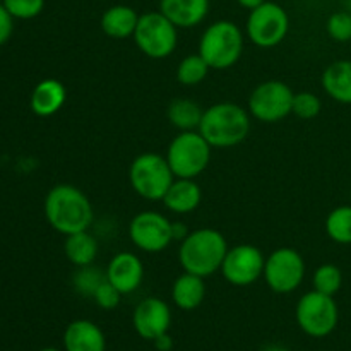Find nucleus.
Returning a JSON list of instances; mask_svg holds the SVG:
<instances>
[{
	"mask_svg": "<svg viewBox=\"0 0 351 351\" xmlns=\"http://www.w3.org/2000/svg\"><path fill=\"white\" fill-rule=\"evenodd\" d=\"M45 216L51 228L67 237L89 230L95 211L81 189L60 184L51 187L45 197Z\"/></svg>",
	"mask_w": 351,
	"mask_h": 351,
	"instance_id": "1",
	"label": "nucleus"
},
{
	"mask_svg": "<svg viewBox=\"0 0 351 351\" xmlns=\"http://www.w3.org/2000/svg\"><path fill=\"white\" fill-rule=\"evenodd\" d=\"M250 130V119L245 108L237 103H216L202 113L197 132L211 147L226 149L245 141Z\"/></svg>",
	"mask_w": 351,
	"mask_h": 351,
	"instance_id": "2",
	"label": "nucleus"
},
{
	"mask_svg": "<svg viewBox=\"0 0 351 351\" xmlns=\"http://www.w3.org/2000/svg\"><path fill=\"white\" fill-rule=\"evenodd\" d=\"M226 252L228 243L218 230L199 228L189 233L180 242L178 261L185 273L208 278L221 269Z\"/></svg>",
	"mask_w": 351,
	"mask_h": 351,
	"instance_id": "3",
	"label": "nucleus"
},
{
	"mask_svg": "<svg viewBox=\"0 0 351 351\" xmlns=\"http://www.w3.org/2000/svg\"><path fill=\"white\" fill-rule=\"evenodd\" d=\"M243 51V33L232 21H216L206 27L199 41V55L209 69L226 71L240 60Z\"/></svg>",
	"mask_w": 351,
	"mask_h": 351,
	"instance_id": "4",
	"label": "nucleus"
},
{
	"mask_svg": "<svg viewBox=\"0 0 351 351\" xmlns=\"http://www.w3.org/2000/svg\"><path fill=\"white\" fill-rule=\"evenodd\" d=\"M129 180L134 192L147 201H163L175 175L167 156L158 153H144L134 158L129 168Z\"/></svg>",
	"mask_w": 351,
	"mask_h": 351,
	"instance_id": "5",
	"label": "nucleus"
},
{
	"mask_svg": "<svg viewBox=\"0 0 351 351\" xmlns=\"http://www.w3.org/2000/svg\"><path fill=\"white\" fill-rule=\"evenodd\" d=\"M208 141L197 130H185L173 137L167 151V161L175 178H195L211 161Z\"/></svg>",
	"mask_w": 351,
	"mask_h": 351,
	"instance_id": "6",
	"label": "nucleus"
},
{
	"mask_svg": "<svg viewBox=\"0 0 351 351\" xmlns=\"http://www.w3.org/2000/svg\"><path fill=\"white\" fill-rule=\"evenodd\" d=\"M134 41L137 48L149 58H167L177 48L178 27L167 16L154 10L139 16Z\"/></svg>",
	"mask_w": 351,
	"mask_h": 351,
	"instance_id": "7",
	"label": "nucleus"
},
{
	"mask_svg": "<svg viewBox=\"0 0 351 351\" xmlns=\"http://www.w3.org/2000/svg\"><path fill=\"white\" fill-rule=\"evenodd\" d=\"M297 324L305 335L312 338H326L338 326L339 312L335 298L312 290L298 300Z\"/></svg>",
	"mask_w": 351,
	"mask_h": 351,
	"instance_id": "8",
	"label": "nucleus"
},
{
	"mask_svg": "<svg viewBox=\"0 0 351 351\" xmlns=\"http://www.w3.org/2000/svg\"><path fill=\"white\" fill-rule=\"evenodd\" d=\"M290 29V17L287 10L276 2H264L250 10L247 19V36L261 48H273L287 38Z\"/></svg>",
	"mask_w": 351,
	"mask_h": 351,
	"instance_id": "9",
	"label": "nucleus"
},
{
	"mask_svg": "<svg viewBox=\"0 0 351 351\" xmlns=\"http://www.w3.org/2000/svg\"><path fill=\"white\" fill-rule=\"evenodd\" d=\"M264 280L274 293H291L305 278V261L290 247L276 249L264 263Z\"/></svg>",
	"mask_w": 351,
	"mask_h": 351,
	"instance_id": "10",
	"label": "nucleus"
},
{
	"mask_svg": "<svg viewBox=\"0 0 351 351\" xmlns=\"http://www.w3.org/2000/svg\"><path fill=\"white\" fill-rule=\"evenodd\" d=\"M295 93L283 81L261 82L249 98V110L254 119L264 123H276L291 115Z\"/></svg>",
	"mask_w": 351,
	"mask_h": 351,
	"instance_id": "11",
	"label": "nucleus"
},
{
	"mask_svg": "<svg viewBox=\"0 0 351 351\" xmlns=\"http://www.w3.org/2000/svg\"><path fill=\"white\" fill-rule=\"evenodd\" d=\"M129 237L144 252H161L173 242V223L158 211H143L130 221Z\"/></svg>",
	"mask_w": 351,
	"mask_h": 351,
	"instance_id": "12",
	"label": "nucleus"
},
{
	"mask_svg": "<svg viewBox=\"0 0 351 351\" xmlns=\"http://www.w3.org/2000/svg\"><path fill=\"white\" fill-rule=\"evenodd\" d=\"M264 263L266 259L256 245L240 243L228 249L219 271L233 287H250L264 274Z\"/></svg>",
	"mask_w": 351,
	"mask_h": 351,
	"instance_id": "13",
	"label": "nucleus"
},
{
	"mask_svg": "<svg viewBox=\"0 0 351 351\" xmlns=\"http://www.w3.org/2000/svg\"><path fill=\"white\" fill-rule=\"evenodd\" d=\"M132 324L137 335L147 341L168 332L171 324V311L167 302L158 297L144 298L137 304L132 315Z\"/></svg>",
	"mask_w": 351,
	"mask_h": 351,
	"instance_id": "14",
	"label": "nucleus"
},
{
	"mask_svg": "<svg viewBox=\"0 0 351 351\" xmlns=\"http://www.w3.org/2000/svg\"><path fill=\"white\" fill-rule=\"evenodd\" d=\"M105 276L122 295L132 293L143 283V261L132 252L115 254L108 263Z\"/></svg>",
	"mask_w": 351,
	"mask_h": 351,
	"instance_id": "15",
	"label": "nucleus"
},
{
	"mask_svg": "<svg viewBox=\"0 0 351 351\" xmlns=\"http://www.w3.org/2000/svg\"><path fill=\"white\" fill-rule=\"evenodd\" d=\"M65 351H105L106 338L99 326L88 319H77L65 328Z\"/></svg>",
	"mask_w": 351,
	"mask_h": 351,
	"instance_id": "16",
	"label": "nucleus"
},
{
	"mask_svg": "<svg viewBox=\"0 0 351 351\" xmlns=\"http://www.w3.org/2000/svg\"><path fill=\"white\" fill-rule=\"evenodd\" d=\"M209 0H160V12L177 27H195L204 21Z\"/></svg>",
	"mask_w": 351,
	"mask_h": 351,
	"instance_id": "17",
	"label": "nucleus"
},
{
	"mask_svg": "<svg viewBox=\"0 0 351 351\" xmlns=\"http://www.w3.org/2000/svg\"><path fill=\"white\" fill-rule=\"evenodd\" d=\"M202 191L194 178H175L163 197V204L175 215H187L199 208Z\"/></svg>",
	"mask_w": 351,
	"mask_h": 351,
	"instance_id": "18",
	"label": "nucleus"
},
{
	"mask_svg": "<svg viewBox=\"0 0 351 351\" xmlns=\"http://www.w3.org/2000/svg\"><path fill=\"white\" fill-rule=\"evenodd\" d=\"M67 89L57 79H43L31 93V110L38 117H51L64 106Z\"/></svg>",
	"mask_w": 351,
	"mask_h": 351,
	"instance_id": "19",
	"label": "nucleus"
},
{
	"mask_svg": "<svg viewBox=\"0 0 351 351\" xmlns=\"http://www.w3.org/2000/svg\"><path fill=\"white\" fill-rule=\"evenodd\" d=\"M137 23H139V14L129 5H113L106 9L101 16V29L103 33L113 40H125L134 36Z\"/></svg>",
	"mask_w": 351,
	"mask_h": 351,
	"instance_id": "20",
	"label": "nucleus"
},
{
	"mask_svg": "<svg viewBox=\"0 0 351 351\" xmlns=\"http://www.w3.org/2000/svg\"><path fill=\"white\" fill-rule=\"evenodd\" d=\"M206 285L204 278L192 273H184L173 281L171 300L182 311H194L204 302Z\"/></svg>",
	"mask_w": 351,
	"mask_h": 351,
	"instance_id": "21",
	"label": "nucleus"
},
{
	"mask_svg": "<svg viewBox=\"0 0 351 351\" xmlns=\"http://www.w3.org/2000/svg\"><path fill=\"white\" fill-rule=\"evenodd\" d=\"M322 89L339 103L351 105V60L332 62L322 72Z\"/></svg>",
	"mask_w": 351,
	"mask_h": 351,
	"instance_id": "22",
	"label": "nucleus"
},
{
	"mask_svg": "<svg viewBox=\"0 0 351 351\" xmlns=\"http://www.w3.org/2000/svg\"><path fill=\"white\" fill-rule=\"evenodd\" d=\"M65 256L74 266L84 267L91 266L98 256V242L95 237L86 230V232L72 233L65 239Z\"/></svg>",
	"mask_w": 351,
	"mask_h": 351,
	"instance_id": "23",
	"label": "nucleus"
},
{
	"mask_svg": "<svg viewBox=\"0 0 351 351\" xmlns=\"http://www.w3.org/2000/svg\"><path fill=\"white\" fill-rule=\"evenodd\" d=\"M168 120L173 127H177L180 132L185 130L199 129V123L202 119V110L194 99L177 98L168 105Z\"/></svg>",
	"mask_w": 351,
	"mask_h": 351,
	"instance_id": "24",
	"label": "nucleus"
},
{
	"mask_svg": "<svg viewBox=\"0 0 351 351\" xmlns=\"http://www.w3.org/2000/svg\"><path fill=\"white\" fill-rule=\"evenodd\" d=\"M326 233L336 243H351V206H339L326 219Z\"/></svg>",
	"mask_w": 351,
	"mask_h": 351,
	"instance_id": "25",
	"label": "nucleus"
},
{
	"mask_svg": "<svg viewBox=\"0 0 351 351\" xmlns=\"http://www.w3.org/2000/svg\"><path fill=\"white\" fill-rule=\"evenodd\" d=\"M209 65L199 53L187 55L177 67V81L184 86H197L206 79Z\"/></svg>",
	"mask_w": 351,
	"mask_h": 351,
	"instance_id": "26",
	"label": "nucleus"
},
{
	"mask_svg": "<svg viewBox=\"0 0 351 351\" xmlns=\"http://www.w3.org/2000/svg\"><path fill=\"white\" fill-rule=\"evenodd\" d=\"M343 285V273L335 264H322L314 273V290L335 297Z\"/></svg>",
	"mask_w": 351,
	"mask_h": 351,
	"instance_id": "27",
	"label": "nucleus"
},
{
	"mask_svg": "<svg viewBox=\"0 0 351 351\" xmlns=\"http://www.w3.org/2000/svg\"><path fill=\"white\" fill-rule=\"evenodd\" d=\"M322 103L317 95L311 91L295 93L293 96V106H291V113L300 120H312L321 113Z\"/></svg>",
	"mask_w": 351,
	"mask_h": 351,
	"instance_id": "28",
	"label": "nucleus"
},
{
	"mask_svg": "<svg viewBox=\"0 0 351 351\" xmlns=\"http://www.w3.org/2000/svg\"><path fill=\"white\" fill-rule=\"evenodd\" d=\"M105 280L106 276H103V274L99 273V269H95V267L91 266L79 267V271L74 276V288L77 293L93 298L96 288H98Z\"/></svg>",
	"mask_w": 351,
	"mask_h": 351,
	"instance_id": "29",
	"label": "nucleus"
},
{
	"mask_svg": "<svg viewBox=\"0 0 351 351\" xmlns=\"http://www.w3.org/2000/svg\"><path fill=\"white\" fill-rule=\"evenodd\" d=\"M326 29L335 41H339V43L351 41V12L338 10V12L331 14L328 24H326Z\"/></svg>",
	"mask_w": 351,
	"mask_h": 351,
	"instance_id": "30",
	"label": "nucleus"
},
{
	"mask_svg": "<svg viewBox=\"0 0 351 351\" xmlns=\"http://www.w3.org/2000/svg\"><path fill=\"white\" fill-rule=\"evenodd\" d=\"M2 5L16 19H33L41 14L45 0H3Z\"/></svg>",
	"mask_w": 351,
	"mask_h": 351,
	"instance_id": "31",
	"label": "nucleus"
},
{
	"mask_svg": "<svg viewBox=\"0 0 351 351\" xmlns=\"http://www.w3.org/2000/svg\"><path fill=\"white\" fill-rule=\"evenodd\" d=\"M93 300L98 304V307L105 308V311H113V308L119 307L120 300H122V293L108 280H105L96 288Z\"/></svg>",
	"mask_w": 351,
	"mask_h": 351,
	"instance_id": "32",
	"label": "nucleus"
},
{
	"mask_svg": "<svg viewBox=\"0 0 351 351\" xmlns=\"http://www.w3.org/2000/svg\"><path fill=\"white\" fill-rule=\"evenodd\" d=\"M14 17L7 12V9L3 5H0V47L5 45L9 41L10 34H12Z\"/></svg>",
	"mask_w": 351,
	"mask_h": 351,
	"instance_id": "33",
	"label": "nucleus"
},
{
	"mask_svg": "<svg viewBox=\"0 0 351 351\" xmlns=\"http://www.w3.org/2000/svg\"><path fill=\"white\" fill-rule=\"evenodd\" d=\"M153 343H154V348H156L158 351H170L171 348H173V339H171V336L168 335V332L158 336Z\"/></svg>",
	"mask_w": 351,
	"mask_h": 351,
	"instance_id": "34",
	"label": "nucleus"
},
{
	"mask_svg": "<svg viewBox=\"0 0 351 351\" xmlns=\"http://www.w3.org/2000/svg\"><path fill=\"white\" fill-rule=\"evenodd\" d=\"M189 230H187V226L184 225V223L182 221H177V223H173V240H184L185 237L189 235Z\"/></svg>",
	"mask_w": 351,
	"mask_h": 351,
	"instance_id": "35",
	"label": "nucleus"
},
{
	"mask_svg": "<svg viewBox=\"0 0 351 351\" xmlns=\"http://www.w3.org/2000/svg\"><path fill=\"white\" fill-rule=\"evenodd\" d=\"M237 2H239L240 5L243 7V9L254 10V9H256V7L263 5V3L266 2V0H237Z\"/></svg>",
	"mask_w": 351,
	"mask_h": 351,
	"instance_id": "36",
	"label": "nucleus"
},
{
	"mask_svg": "<svg viewBox=\"0 0 351 351\" xmlns=\"http://www.w3.org/2000/svg\"><path fill=\"white\" fill-rule=\"evenodd\" d=\"M266 351H287V350L280 348V346H269V348H267Z\"/></svg>",
	"mask_w": 351,
	"mask_h": 351,
	"instance_id": "37",
	"label": "nucleus"
},
{
	"mask_svg": "<svg viewBox=\"0 0 351 351\" xmlns=\"http://www.w3.org/2000/svg\"><path fill=\"white\" fill-rule=\"evenodd\" d=\"M40 351H60V350H57V348H43V350H40Z\"/></svg>",
	"mask_w": 351,
	"mask_h": 351,
	"instance_id": "38",
	"label": "nucleus"
},
{
	"mask_svg": "<svg viewBox=\"0 0 351 351\" xmlns=\"http://www.w3.org/2000/svg\"><path fill=\"white\" fill-rule=\"evenodd\" d=\"M345 2H346V5H348V12H351V0H345Z\"/></svg>",
	"mask_w": 351,
	"mask_h": 351,
	"instance_id": "39",
	"label": "nucleus"
},
{
	"mask_svg": "<svg viewBox=\"0 0 351 351\" xmlns=\"http://www.w3.org/2000/svg\"><path fill=\"white\" fill-rule=\"evenodd\" d=\"M2 3H3V0H0V5H2Z\"/></svg>",
	"mask_w": 351,
	"mask_h": 351,
	"instance_id": "40",
	"label": "nucleus"
},
{
	"mask_svg": "<svg viewBox=\"0 0 351 351\" xmlns=\"http://www.w3.org/2000/svg\"><path fill=\"white\" fill-rule=\"evenodd\" d=\"M350 43H351V41H350Z\"/></svg>",
	"mask_w": 351,
	"mask_h": 351,
	"instance_id": "41",
	"label": "nucleus"
}]
</instances>
